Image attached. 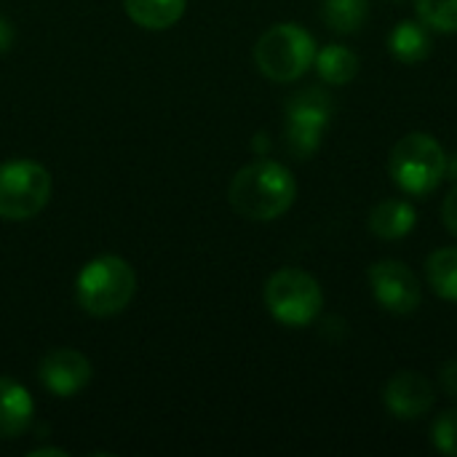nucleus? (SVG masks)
<instances>
[{"instance_id":"nucleus-14","label":"nucleus","mask_w":457,"mask_h":457,"mask_svg":"<svg viewBox=\"0 0 457 457\" xmlns=\"http://www.w3.org/2000/svg\"><path fill=\"white\" fill-rule=\"evenodd\" d=\"M391 54L404 64H418L431 54V35L423 21H402L388 35Z\"/></svg>"},{"instance_id":"nucleus-9","label":"nucleus","mask_w":457,"mask_h":457,"mask_svg":"<svg viewBox=\"0 0 457 457\" xmlns=\"http://www.w3.org/2000/svg\"><path fill=\"white\" fill-rule=\"evenodd\" d=\"M383 402L388 407V412L399 420H418L423 415L431 412L434 402H436V394H434V386L412 372V370H404V372H396L386 391H383Z\"/></svg>"},{"instance_id":"nucleus-11","label":"nucleus","mask_w":457,"mask_h":457,"mask_svg":"<svg viewBox=\"0 0 457 457\" xmlns=\"http://www.w3.org/2000/svg\"><path fill=\"white\" fill-rule=\"evenodd\" d=\"M35 415V404L29 391L11 380V378H0V439H19Z\"/></svg>"},{"instance_id":"nucleus-5","label":"nucleus","mask_w":457,"mask_h":457,"mask_svg":"<svg viewBox=\"0 0 457 457\" xmlns=\"http://www.w3.org/2000/svg\"><path fill=\"white\" fill-rule=\"evenodd\" d=\"M265 305L276 321L287 327H305L321 313L324 292L311 273L300 268H284L268 278Z\"/></svg>"},{"instance_id":"nucleus-13","label":"nucleus","mask_w":457,"mask_h":457,"mask_svg":"<svg viewBox=\"0 0 457 457\" xmlns=\"http://www.w3.org/2000/svg\"><path fill=\"white\" fill-rule=\"evenodd\" d=\"M123 8L145 29H169L182 19L187 0H123Z\"/></svg>"},{"instance_id":"nucleus-21","label":"nucleus","mask_w":457,"mask_h":457,"mask_svg":"<svg viewBox=\"0 0 457 457\" xmlns=\"http://www.w3.org/2000/svg\"><path fill=\"white\" fill-rule=\"evenodd\" d=\"M439 380H442V388H445V394H447V396H453V399H457V359L447 361V364L442 367V372H439Z\"/></svg>"},{"instance_id":"nucleus-15","label":"nucleus","mask_w":457,"mask_h":457,"mask_svg":"<svg viewBox=\"0 0 457 457\" xmlns=\"http://www.w3.org/2000/svg\"><path fill=\"white\" fill-rule=\"evenodd\" d=\"M313 62H316L319 75L327 83H332V86H345L359 72V59L345 46H327V48L316 51V59Z\"/></svg>"},{"instance_id":"nucleus-2","label":"nucleus","mask_w":457,"mask_h":457,"mask_svg":"<svg viewBox=\"0 0 457 457\" xmlns=\"http://www.w3.org/2000/svg\"><path fill=\"white\" fill-rule=\"evenodd\" d=\"M134 292H137L134 268L115 254L91 260L75 281L78 305L96 319L120 313L131 303Z\"/></svg>"},{"instance_id":"nucleus-1","label":"nucleus","mask_w":457,"mask_h":457,"mask_svg":"<svg viewBox=\"0 0 457 457\" xmlns=\"http://www.w3.org/2000/svg\"><path fill=\"white\" fill-rule=\"evenodd\" d=\"M295 195L297 185L292 171L276 161H257L244 166L228 190L230 206L254 222H270L281 217L295 204Z\"/></svg>"},{"instance_id":"nucleus-6","label":"nucleus","mask_w":457,"mask_h":457,"mask_svg":"<svg viewBox=\"0 0 457 457\" xmlns=\"http://www.w3.org/2000/svg\"><path fill=\"white\" fill-rule=\"evenodd\" d=\"M51 198V174L35 161H8L0 166V217L29 220Z\"/></svg>"},{"instance_id":"nucleus-12","label":"nucleus","mask_w":457,"mask_h":457,"mask_svg":"<svg viewBox=\"0 0 457 457\" xmlns=\"http://www.w3.org/2000/svg\"><path fill=\"white\" fill-rule=\"evenodd\" d=\"M415 220H418V212L412 204H407L402 198H386L372 209L370 230L383 241H394V238L407 236L415 228Z\"/></svg>"},{"instance_id":"nucleus-3","label":"nucleus","mask_w":457,"mask_h":457,"mask_svg":"<svg viewBox=\"0 0 457 457\" xmlns=\"http://www.w3.org/2000/svg\"><path fill=\"white\" fill-rule=\"evenodd\" d=\"M313 59H316L313 35L295 21L273 24L260 35L254 46V62L260 72L276 83L297 80L300 75L308 72Z\"/></svg>"},{"instance_id":"nucleus-17","label":"nucleus","mask_w":457,"mask_h":457,"mask_svg":"<svg viewBox=\"0 0 457 457\" xmlns=\"http://www.w3.org/2000/svg\"><path fill=\"white\" fill-rule=\"evenodd\" d=\"M367 11H370L367 0H321L324 21L340 35H351L361 29V24L367 21Z\"/></svg>"},{"instance_id":"nucleus-8","label":"nucleus","mask_w":457,"mask_h":457,"mask_svg":"<svg viewBox=\"0 0 457 457\" xmlns=\"http://www.w3.org/2000/svg\"><path fill=\"white\" fill-rule=\"evenodd\" d=\"M370 287L375 300L388 313H412L420 305V287L415 273L396 260H380L370 268Z\"/></svg>"},{"instance_id":"nucleus-16","label":"nucleus","mask_w":457,"mask_h":457,"mask_svg":"<svg viewBox=\"0 0 457 457\" xmlns=\"http://www.w3.org/2000/svg\"><path fill=\"white\" fill-rule=\"evenodd\" d=\"M426 278H428L431 289L439 297L455 300L457 303V246L436 249L428 257V262H426Z\"/></svg>"},{"instance_id":"nucleus-10","label":"nucleus","mask_w":457,"mask_h":457,"mask_svg":"<svg viewBox=\"0 0 457 457\" xmlns=\"http://www.w3.org/2000/svg\"><path fill=\"white\" fill-rule=\"evenodd\" d=\"M91 380V361L72 348H56L40 361V383L54 396H75Z\"/></svg>"},{"instance_id":"nucleus-7","label":"nucleus","mask_w":457,"mask_h":457,"mask_svg":"<svg viewBox=\"0 0 457 457\" xmlns=\"http://www.w3.org/2000/svg\"><path fill=\"white\" fill-rule=\"evenodd\" d=\"M332 99L324 88H305L287 102V147L297 158H308L319 150L321 134L332 118Z\"/></svg>"},{"instance_id":"nucleus-19","label":"nucleus","mask_w":457,"mask_h":457,"mask_svg":"<svg viewBox=\"0 0 457 457\" xmlns=\"http://www.w3.org/2000/svg\"><path fill=\"white\" fill-rule=\"evenodd\" d=\"M431 439L439 453L457 457V410H447L436 418L431 428Z\"/></svg>"},{"instance_id":"nucleus-23","label":"nucleus","mask_w":457,"mask_h":457,"mask_svg":"<svg viewBox=\"0 0 457 457\" xmlns=\"http://www.w3.org/2000/svg\"><path fill=\"white\" fill-rule=\"evenodd\" d=\"M43 455H56V457H64L67 453L64 450H48V447H43V450H32L29 457H43Z\"/></svg>"},{"instance_id":"nucleus-20","label":"nucleus","mask_w":457,"mask_h":457,"mask_svg":"<svg viewBox=\"0 0 457 457\" xmlns=\"http://www.w3.org/2000/svg\"><path fill=\"white\" fill-rule=\"evenodd\" d=\"M442 220H445L447 230L457 238V185L447 193V198L442 204Z\"/></svg>"},{"instance_id":"nucleus-4","label":"nucleus","mask_w":457,"mask_h":457,"mask_svg":"<svg viewBox=\"0 0 457 457\" xmlns=\"http://www.w3.org/2000/svg\"><path fill=\"white\" fill-rule=\"evenodd\" d=\"M388 171L404 193L426 195L447 174V158L442 145L431 134L412 131L394 145Z\"/></svg>"},{"instance_id":"nucleus-22","label":"nucleus","mask_w":457,"mask_h":457,"mask_svg":"<svg viewBox=\"0 0 457 457\" xmlns=\"http://www.w3.org/2000/svg\"><path fill=\"white\" fill-rule=\"evenodd\" d=\"M13 46V27L5 16H0V54H5Z\"/></svg>"},{"instance_id":"nucleus-18","label":"nucleus","mask_w":457,"mask_h":457,"mask_svg":"<svg viewBox=\"0 0 457 457\" xmlns=\"http://www.w3.org/2000/svg\"><path fill=\"white\" fill-rule=\"evenodd\" d=\"M418 16L428 29L457 32V0H418Z\"/></svg>"}]
</instances>
